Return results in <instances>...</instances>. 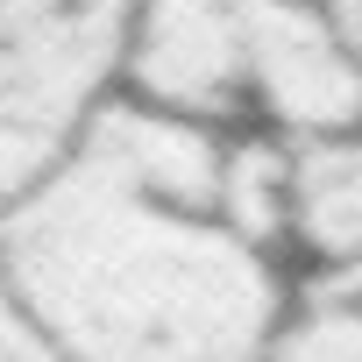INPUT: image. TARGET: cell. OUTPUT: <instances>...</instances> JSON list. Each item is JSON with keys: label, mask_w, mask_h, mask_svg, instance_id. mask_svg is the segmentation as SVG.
I'll use <instances>...</instances> for the list:
<instances>
[{"label": "cell", "mask_w": 362, "mask_h": 362, "mask_svg": "<svg viewBox=\"0 0 362 362\" xmlns=\"http://www.w3.org/2000/svg\"><path fill=\"white\" fill-rule=\"evenodd\" d=\"M0 277L57 362H270L291 305L277 256L135 192L86 142L0 206Z\"/></svg>", "instance_id": "6da1fadb"}, {"label": "cell", "mask_w": 362, "mask_h": 362, "mask_svg": "<svg viewBox=\"0 0 362 362\" xmlns=\"http://www.w3.org/2000/svg\"><path fill=\"white\" fill-rule=\"evenodd\" d=\"M128 0H0V206L78 142L114 93Z\"/></svg>", "instance_id": "7a4b0ae2"}, {"label": "cell", "mask_w": 362, "mask_h": 362, "mask_svg": "<svg viewBox=\"0 0 362 362\" xmlns=\"http://www.w3.org/2000/svg\"><path fill=\"white\" fill-rule=\"evenodd\" d=\"M249 0H128L114 93L206 128H249Z\"/></svg>", "instance_id": "3957f363"}, {"label": "cell", "mask_w": 362, "mask_h": 362, "mask_svg": "<svg viewBox=\"0 0 362 362\" xmlns=\"http://www.w3.org/2000/svg\"><path fill=\"white\" fill-rule=\"evenodd\" d=\"M249 128L313 142L362 128V57L320 0H249Z\"/></svg>", "instance_id": "277c9868"}, {"label": "cell", "mask_w": 362, "mask_h": 362, "mask_svg": "<svg viewBox=\"0 0 362 362\" xmlns=\"http://www.w3.org/2000/svg\"><path fill=\"white\" fill-rule=\"evenodd\" d=\"M78 142L100 149L135 192H149V199H163V206H185V214H214L228 128H206V121H185V114H163V107L128 100V93H107V100L86 114Z\"/></svg>", "instance_id": "5b68a950"}, {"label": "cell", "mask_w": 362, "mask_h": 362, "mask_svg": "<svg viewBox=\"0 0 362 362\" xmlns=\"http://www.w3.org/2000/svg\"><path fill=\"white\" fill-rule=\"evenodd\" d=\"M284 256L334 270L362 256V128L291 142V235Z\"/></svg>", "instance_id": "8992f818"}, {"label": "cell", "mask_w": 362, "mask_h": 362, "mask_svg": "<svg viewBox=\"0 0 362 362\" xmlns=\"http://www.w3.org/2000/svg\"><path fill=\"white\" fill-rule=\"evenodd\" d=\"M214 221L235 242H249V249L284 263V235H291V142L284 135L228 128L221 185H214Z\"/></svg>", "instance_id": "52a82bcc"}, {"label": "cell", "mask_w": 362, "mask_h": 362, "mask_svg": "<svg viewBox=\"0 0 362 362\" xmlns=\"http://www.w3.org/2000/svg\"><path fill=\"white\" fill-rule=\"evenodd\" d=\"M270 362H362V256L291 284Z\"/></svg>", "instance_id": "ba28073f"}, {"label": "cell", "mask_w": 362, "mask_h": 362, "mask_svg": "<svg viewBox=\"0 0 362 362\" xmlns=\"http://www.w3.org/2000/svg\"><path fill=\"white\" fill-rule=\"evenodd\" d=\"M0 362H57V355L36 341V327L22 320V305H15L8 277H0Z\"/></svg>", "instance_id": "9c48e42d"}, {"label": "cell", "mask_w": 362, "mask_h": 362, "mask_svg": "<svg viewBox=\"0 0 362 362\" xmlns=\"http://www.w3.org/2000/svg\"><path fill=\"white\" fill-rule=\"evenodd\" d=\"M320 8H327V15H334V29H341V36H348V50H355V57H362V0H320Z\"/></svg>", "instance_id": "30bf717a"}]
</instances>
